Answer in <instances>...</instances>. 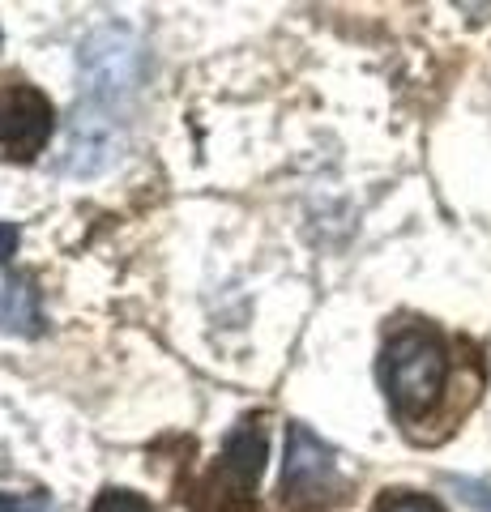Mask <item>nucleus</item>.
<instances>
[{"mask_svg":"<svg viewBox=\"0 0 491 512\" xmlns=\"http://www.w3.org/2000/svg\"><path fill=\"white\" fill-rule=\"evenodd\" d=\"M13 252H18V227H13V222H0V261H9Z\"/></svg>","mask_w":491,"mask_h":512,"instance_id":"nucleus-12","label":"nucleus"},{"mask_svg":"<svg viewBox=\"0 0 491 512\" xmlns=\"http://www.w3.org/2000/svg\"><path fill=\"white\" fill-rule=\"evenodd\" d=\"M120 124L112 107L82 103L69 120V146H65V171L69 175H99L120 158Z\"/></svg>","mask_w":491,"mask_h":512,"instance_id":"nucleus-4","label":"nucleus"},{"mask_svg":"<svg viewBox=\"0 0 491 512\" xmlns=\"http://www.w3.org/2000/svg\"><path fill=\"white\" fill-rule=\"evenodd\" d=\"M39 329H43L39 291L22 274L0 269V333H13V338H35Z\"/></svg>","mask_w":491,"mask_h":512,"instance_id":"nucleus-7","label":"nucleus"},{"mask_svg":"<svg viewBox=\"0 0 491 512\" xmlns=\"http://www.w3.org/2000/svg\"><path fill=\"white\" fill-rule=\"evenodd\" d=\"M90 512H150V504L141 500L137 491H120V487H107L99 500L90 504Z\"/></svg>","mask_w":491,"mask_h":512,"instance_id":"nucleus-8","label":"nucleus"},{"mask_svg":"<svg viewBox=\"0 0 491 512\" xmlns=\"http://www.w3.org/2000/svg\"><path fill=\"white\" fill-rule=\"evenodd\" d=\"M52 124V103L35 86L0 90V158H13V163L35 158L52 137Z\"/></svg>","mask_w":491,"mask_h":512,"instance_id":"nucleus-3","label":"nucleus"},{"mask_svg":"<svg viewBox=\"0 0 491 512\" xmlns=\"http://www.w3.org/2000/svg\"><path fill=\"white\" fill-rule=\"evenodd\" d=\"M329 487H338V461L334 453L312 436L308 427H291L287 436V466H282V491L291 500H321Z\"/></svg>","mask_w":491,"mask_h":512,"instance_id":"nucleus-5","label":"nucleus"},{"mask_svg":"<svg viewBox=\"0 0 491 512\" xmlns=\"http://www.w3.org/2000/svg\"><path fill=\"white\" fill-rule=\"evenodd\" d=\"M449 491H457L470 508L491 512V483H479V478H449Z\"/></svg>","mask_w":491,"mask_h":512,"instance_id":"nucleus-10","label":"nucleus"},{"mask_svg":"<svg viewBox=\"0 0 491 512\" xmlns=\"http://www.w3.org/2000/svg\"><path fill=\"white\" fill-rule=\"evenodd\" d=\"M265 453H269L265 419H261V414H248V419L227 436L223 474H227L240 491H252V487H257V478H261V470H265Z\"/></svg>","mask_w":491,"mask_h":512,"instance_id":"nucleus-6","label":"nucleus"},{"mask_svg":"<svg viewBox=\"0 0 491 512\" xmlns=\"http://www.w3.org/2000/svg\"><path fill=\"white\" fill-rule=\"evenodd\" d=\"M141 39L129 26H103L82 43V56H77V73H82V94L86 103L112 107L120 103L129 90L141 86Z\"/></svg>","mask_w":491,"mask_h":512,"instance_id":"nucleus-2","label":"nucleus"},{"mask_svg":"<svg viewBox=\"0 0 491 512\" xmlns=\"http://www.w3.org/2000/svg\"><path fill=\"white\" fill-rule=\"evenodd\" d=\"M376 512H440L436 500H427V495H410V491H393L385 500L376 504Z\"/></svg>","mask_w":491,"mask_h":512,"instance_id":"nucleus-9","label":"nucleus"},{"mask_svg":"<svg viewBox=\"0 0 491 512\" xmlns=\"http://www.w3.org/2000/svg\"><path fill=\"white\" fill-rule=\"evenodd\" d=\"M380 384L406 419L427 414L445 393V346L432 329H402L380 350Z\"/></svg>","mask_w":491,"mask_h":512,"instance_id":"nucleus-1","label":"nucleus"},{"mask_svg":"<svg viewBox=\"0 0 491 512\" xmlns=\"http://www.w3.org/2000/svg\"><path fill=\"white\" fill-rule=\"evenodd\" d=\"M0 512H56L47 495H0Z\"/></svg>","mask_w":491,"mask_h":512,"instance_id":"nucleus-11","label":"nucleus"}]
</instances>
